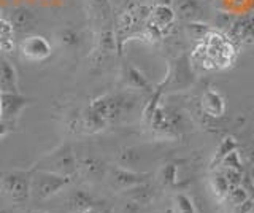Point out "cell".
Here are the masks:
<instances>
[{
    "mask_svg": "<svg viewBox=\"0 0 254 213\" xmlns=\"http://www.w3.org/2000/svg\"><path fill=\"white\" fill-rule=\"evenodd\" d=\"M237 43L226 32L210 30L203 38L195 42L192 64L203 70H222L234 64L237 58Z\"/></svg>",
    "mask_w": 254,
    "mask_h": 213,
    "instance_id": "6da1fadb",
    "label": "cell"
},
{
    "mask_svg": "<svg viewBox=\"0 0 254 213\" xmlns=\"http://www.w3.org/2000/svg\"><path fill=\"white\" fill-rule=\"evenodd\" d=\"M71 183L70 177L58 175V173L32 169L30 170V199L35 201H48L61 193L64 188H67Z\"/></svg>",
    "mask_w": 254,
    "mask_h": 213,
    "instance_id": "7a4b0ae2",
    "label": "cell"
},
{
    "mask_svg": "<svg viewBox=\"0 0 254 213\" xmlns=\"http://www.w3.org/2000/svg\"><path fill=\"white\" fill-rule=\"evenodd\" d=\"M35 169H42L58 173V175L73 178L78 173V159L70 145H62L58 149H54L53 153L45 156Z\"/></svg>",
    "mask_w": 254,
    "mask_h": 213,
    "instance_id": "3957f363",
    "label": "cell"
},
{
    "mask_svg": "<svg viewBox=\"0 0 254 213\" xmlns=\"http://www.w3.org/2000/svg\"><path fill=\"white\" fill-rule=\"evenodd\" d=\"M0 193L16 205H24L30 199V172L16 170L0 178Z\"/></svg>",
    "mask_w": 254,
    "mask_h": 213,
    "instance_id": "277c9868",
    "label": "cell"
},
{
    "mask_svg": "<svg viewBox=\"0 0 254 213\" xmlns=\"http://www.w3.org/2000/svg\"><path fill=\"white\" fill-rule=\"evenodd\" d=\"M127 102H129V99L126 96H119V94H105V96L94 99L89 104V107L110 124V123L116 121L118 118H121L127 112V107H129Z\"/></svg>",
    "mask_w": 254,
    "mask_h": 213,
    "instance_id": "5b68a950",
    "label": "cell"
},
{
    "mask_svg": "<svg viewBox=\"0 0 254 213\" xmlns=\"http://www.w3.org/2000/svg\"><path fill=\"white\" fill-rule=\"evenodd\" d=\"M21 54L24 59L30 62H42L51 56V43L42 35H27L19 45Z\"/></svg>",
    "mask_w": 254,
    "mask_h": 213,
    "instance_id": "8992f818",
    "label": "cell"
},
{
    "mask_svg": "<svg viewBox=\"0 0 254 213\" xmlns=\"http://www.w3.org/2000/svg\"><path fill=\"white\" fill-rule=\"evenodd\" d=\"M172 8L175 14L183 21H202L205 22L208 18H211L208 14V8H206L205 0H173Z\"/></svg>",
    "mask_w": 254,
    "mask_h": 213,
    "instance_id": "52a82bcc",
    "label": "cell"
},
{
    "mask_svg": "<svg viewBox=\"0 0 254 213\" xmlns=\"http://www.w3.org/2000/svg\"><path fill=\"white\" fill-rule=\"evenodd\" d=\"M148 173H141V172H135L132 169L127 167H113L108 170V178L110 183L113 185L116 189H121V191H127L133 186H138L141 183H146L148 181Z\"/></svg>",
    "mask_w": 254,
    "mask_h": 213,
    "instance_id": "ba28073f",
    "label": "cell"
},
{
    "mask_svg": "<svg viewBox=\"0 0 254 213\" xmlns=\"http://www.w3.org/2000/svg\"><path fill=\"white\" fill-rule=\"evenodd\" d=\"M29 99L19 92H2V121L13 124L29 105Z\"/></svg>",
    "mask_w": 254,
    "mask_h": 213,
    "instance_id": "9c48e42d",
    "label": "cell"
},
{
    "mask_svg": "<svg viewBox=\"0 0 254 213\" xmlns=\"http://www.w3.org/2000/svg\"><path fill=\"white\" fill-rule=\"evenodd\" d=\"M227 35L235 43H253L254 42V13L245 16H235Z\"/></svg>",
    "mask_w": 254,
    "mask_h": 213,
    "instance_id": "30bf717a",
    "label": "cell"
},
{
    "mask_svg": "<svg viewBox=\"0 0 254 213\" xmlns=\"http://www.w3.org/2000/svg\"><path fill=\"white\" fill-rule=\"evenodd\" d=\"M200 107L205 115L210 118H221L226 113V100L216 89H206L200 97Z\"/></svg>",
    "mask_w": 254,
    "mask_h": 213,
    "instance_id": "8fae6325",
    "label": "cell"
},
{
    "mask_svg": "<svg viewBox=\"0 0 254 213\" xmlns=\"http://www.w3.org/2000/svg\"><path fill=\"white\" fill-rule=\"evenodd\" d=\"M35 13L32 8L29 6H24V5H19L13 8V11L10 13V24L13 26L14 32H26V30L32 29L35 24Z\"/></svg>",
    "mask_w": 254,
    "mask_h": 213,
    "instance_id": "7c38bea8",
    "label": "cell"
},
{
    "mask_svg": "<svg viewBox=\"0 0 254 213\" xmlns=\"http://www.w3.org/2000/svg\"><path fill=\"white\" fill-rule=\"evenodd\" d=\"M78 173H81L83 177L89 180H100L107 173V169H105V164H103L99 157L87 156L78 162Z\"/></svg>",
    "mask_w": 254,
    "mask_h": 213,
    "instance_id": "4fadbf2b",
    "label": "cell"
},
{
    "mask_svg": "<svg viewBox=\"0 0 254 213\" xmlns=\"http://www.w3.org/2000/svg\"><path fill=\"white\" fill-rule=\"evenodd\" d=\"M0 91L18 92V73L6 59L0 58Z\"/></svg>",
    "mask_w": 254,
    "mask_h": 213,
    "instance_id": "5bb4252c",
    "label": "cell"
},
{
    "mask_svg": "<svg viewBox=\"0 0 254 213\" xmlns=\"http://www.w3.org/2000/svg\"><path fill=\"white\" fill-rule=\"evenodd\" d=\"M56 40L58 43L65 50H76L78 46H81L83 42V35L79 30H76L71 26H64L58 30L56 34Z\"/></svg>",
    "mask_w": 254,
    "mask_h": 213,
    "instance_id": "9a60e30c",
    "label": "cell"
},
{
    "mask_svg": "<svg viewBox=\"0 0 254 213\" xmlns=\"http://www.w3.org/2000/svg\"><path fill=\"white\" fill-rule=\"evenodd\" d=\"M124 81L126 84L129 86V88H133V89H140V91H145V92H151V84L148 81V78L143 75L137 67L133 66H127L124 69Z\"/></svg>",
    "mask_w": 254,
    "mask_h": 213,
    "instance_id": "2e32d148",
    "label": "cell"
},
{
    "mask_svg": "<svg viewBox=\"0 0 254 213\" xmlns=\"http://www.w3.org/2000/svg\"><path fill=\"white\" fill-rule=\"evenodd\" d=\"M81 116V131L89 132V134H95L103 131L108 126V123L103 120L100 115H97L91 107L84 108V112L79 115Z\"/></svg>",
    "mask_w": 254,
    "mask_h": 213,
    "instance_id": "e0dca14e",
    "label": "cell"
},
{
    "mask_svg": "<svg viewBox=\"0 0 254 213\" xmlns=\"http://www.w3.org/2000/svg\"><path fill=\"white\" fill-rule=\"evenodd\" d=\"M124 193H126L127 199L135 202L137 205H140V207H141V205L149 204L151 201L154 199V188L149 186L148 181H146V183H141L138 186H133L130 189H127V191H124Z\"/></svg>",
    "mask_w": 254,
    "mask_h": 213,
    "instance_id": "ac0fdd59",
    "label": "cell"
},
{
    "mask_svg": "<svg viewBox=\"0 0 254 213\" xmlns=\"http://www.w3.org/2000/svg\"><path fill=\"white\" fill-rule=\"evenodd\" d=\"M210 188H211L213 194L216 196L218 201H226L230 185H229L227 178L224 177V173L221 172V169H213L211 175H210Z\"/></svg>",
    "mask_w": 254,
    "mask_h": 213,
    "instance_id": "d6986e66",
    "label": "cell"
},
{
    "mask_svg": "<svg viewBox=\"0 0 254 213\" xmlns=\"http://www.w3.org/2000/svg\"><path fill=\"white\" fill-rule=\"evenodd\" d=\"M68 205H70V210L75 212V213H81L83 210L94 207V199L91 194H87L83 189H76L70 194L68 197Z\"/></svg>",
    "mask_w": 254,
    "mask_h": 213,
    "instance_id": "ffe728a7",
    "label": "cell"
},
{
    "mask_svg": "<svg viewBox=\"0 0 254 213\" xmlns=\"http://www.w3.org/2000/svg\"><path fill=\"white\" fill-rule=\"evenodd\" d=\"M14 29L10 21L0 18V51H11L14 48Z\"/></svg>",
    "mask_w": 254,
    "mask_h": 213,
    "instance_id": "44dd1931",
    "label": "cell"
},
{
    "mask_svg": "<svg viewBox=\"0 0 254 213\" xmlns=\"http://www.w3.org/2000/svg\"><path fill=\"white\" fill-rule=\"evenodd\" d=\"M238 148V143H237V140L234 137H226L224 140L221 142V143L218 145L216 148V151H214V156H213V161H211V169H216L218 165L222 162V159L230 153V151H234V149Z\"/></svg>",
    "mask_w": 254,
    "mask_h": 213,
    "instance_id": "7402d4cb",
    "label": "cell"
},
{
    "mask_svg": "<svg viewBox=\"0 0 254 213\" xmlns=\"http://www.w3.org/2000/svg\"><path fill=\"white\" fill-rule=\"evenodd\" d=\"M91 10L97 21H100V26L107 24L111 13V3L110 0H89Z\"/></svg>",
    "mask_w": 254,
    "mask_h": 213,
    "instance_id": "603a6c76",
    "label": "cell"
},
{
    "mask_svg": "<svg viewBox=\"0 0 254 213\" xmlns=\"http://www.w3.org/2000/svg\"><path fill=\"white\" fill-rule=\"evenodd\" d=\"M210 30H211V27L206 24V22H202V21L186 22V35L194 42H198L200 38H203L206 34L210 32Z\"/></svg>",
    "mask_w": 254,
    "mask_h": 213,
    "instance_id": "cb8c5ba5",
    "label": "cell"
},
{
    "mask_svg": "<svg viewBox=\"0 0 254 213\" xmlns=\"http://www.w3.org/2000/svg\"><path fill=\"white\" fill-rule=\"evenodd\" d=\"M159 180L164 186H173L178 181V165L173 162H167L159 170Z\"/></svg>",
    "mask_w": 254,
    "mask_h": 213,
    "instance_id": "d4e9b609",
    "label": "cell"
},
{
    "mask_svg": "<svg viewBox=\"0 0 254 213\" xmlns=\"http://www.w3.org/2000/svg\"><path fill=\"white\" fill-rule=\"evenodd\" d=\"M173 210L175 213H197L192 199L185 193H177L173 196Z\"/></svg>",
    "mask_w": 254,
    "mask_h": 213,
    "instance_id": "484cf974",
    "label": "cell"
},
{
    "mask_svg": "<svg viewBox=\"0 0 254 213\" xmlns=\"http://www.w3.org/2000/svg\"><path fill=\"white\" fill-rule=\"evenodd\" d=\"M218 167H229V169H235V170H240V172H245V167H243V159L240 153H238V148L234 149V151H230L222 162L218 165Z\"/></svg>",
    "mask_w": 254,
    "mask_h": 213,
    "instance_id": "4316f807",
    "label": "cell"
},
{
    "mask_svg": "<svg viewBox=\"0 0 254 213\" xmlns=\"http://www.w3.org/2000/svg\"><path fill=\"white\" fill-rule=\"evenodd\" d=\"M246 199H250V196L248 193L245 191V188L242 185H238V186H232L229 189V194L226 197V201L229 204H232L234 207H237V205H240L242 202H245Z\"/></svg>",
    "mask_w": 254,
    "mask_h": 213,
    "instance_id": "83f0119b",
    "label": "cell"
},
{
    "mask_svg": "<svg viewBox=\"0 0 254 213\" xmlns=\"http://www.w3.org/2000/svg\"><path fill=\"white\" fill-rule=\"evenodd\" d=\"M138 159H140V154L135 148H126L119 153V164H121V167L129 169L130 165L138 162Z\"/></svg>",
    "mask_w": 254,
    "mask_h": 213,
    "instance_id": "f1b7e54d",
    "label": "cell"
},
{
    "mask_svg": "<svg viewBox=\"0 0 254 213\" xmlns=\"http://www.w3.org/2000/svg\"><path fill=\"white\" fill-rule=\"evenodd\" d=\"M216 169H221V172L224 173V177L227 178L230 188H232V186H238V185L242 183V178H243V173L245 172L235 170V169H229V167H216Z\"/></svg>",
    "mask_w": 254,
    "mask_h": 213,
    "instance_id": "f546056e",
    "label": "cell"
},
{
    "mask_svg": "<svg viewBox=\"0 0 254 213\" xmlns=\"http://www.w3.org/2000/svg\"><path fill=\"white\" fill-rule=\"evenodd\" d=\"M110 3H111V10L119 14L126 10L133 8L137 5V0H110Z\"/></svg>",
    "mask_w": 254,
    "mask_h": 213,
    "instance_id": "4dcf8cb0",
    "label": "cell"
},
{
    "mask_svg": "<svg viewBox=\"0 0 254 213\" xmlns=\"http://www.w3.org/2000/svg\"><path fill=\"white\" fill-rule=\"evenodd\" d=\"M235 213H250L254 209V199H246L245 202H242L240 205H237Z\"/></svg>",
    "mask_w": 254,
    "mask_h": 213,
    "instance_id": "1f68e13d",
    "label": "cell"
},
{
    "mask_svg": "<svg viewBox=\"0 0 254 213\" xmlns=\"http://www.w3.org/2000/svg\"><path fill=\"white\" fill-rule=\"evenodd\" d=\"M246 159L251 165H254V143H251L248 148H246Z\"/></svg>",
    "mask_w": 254,
    "mask_h": 213,
    "instance_id": "d6a6232c",
    "label": "cell"
},
{
    "mask_svg": "<svg viewBox=\"0 0 254 213\" xmlns=\"http://www.w3.org/2000/svg\"><path fill=\"white\" fill-rule=\"evenodd\" d=\"M173 0H153L154 5H172Z\"/></svg>",
    "mask_w": 254,
    "mask_h": 213,
    "instance_id": "836d02e7",
    "label": "cell"
},
{
    "mask_svg": "<svg viewBox=\"0 0 254 213\" xmlns=\"http://www.w3.org/2000/svg\"><path fill=\"white\" fill-rule=\"evenodd\" d=\"M81 213H100L97 209H95V207H89V209H86V210H83Z\"/></svg>",
    "mask_w": 254,
    "mask_h": 213,
    "instance_id": "e575fe53",
    "label": "cell"
},
{
    "mask_svg": "<svg viewBox=\"0 0 254 213\" xmlns=\"http://www.w3.org/2000/svg\"><path fill=\"white\" fill-rule=\"evenodd\" d=\"M250 177H251V181H253V185H254V165H251V169H250Z\"/></svg>",
    "mask_w": 254,
    "mask_h": 213,
    "instance_id": "d590c367",
    "label": "cell"
},
{
    "mask_svg": "<svg viewBox=\"0 0 254 213\" xmlns=\"http://www.w3.org/2000/svg\"><path fill=\"white\" fill-rule=\"evenodd\" d=\"M0 121H2V91H0Z\"/></svg>",
    "mask_w": 254,
    "mask_h": 213,
    "instance_id": "8d00e7d4",
    "label": "cell"
},
{
    "mask_svg": "<svg viewBox=\"0 0 254 213\" xmlns=\"http://www.w3.org/2000/svg\"><path fill=\"white\" fill-rule=\"evenodd\" d=\"M32 213H46V212H42V210H35V212H32Z\"/></svg>",
    "mask_w": 254,
    "mask_h": 213,
    "instance_id": "74e56055",
    "label": "cell"
}]
</instances>
